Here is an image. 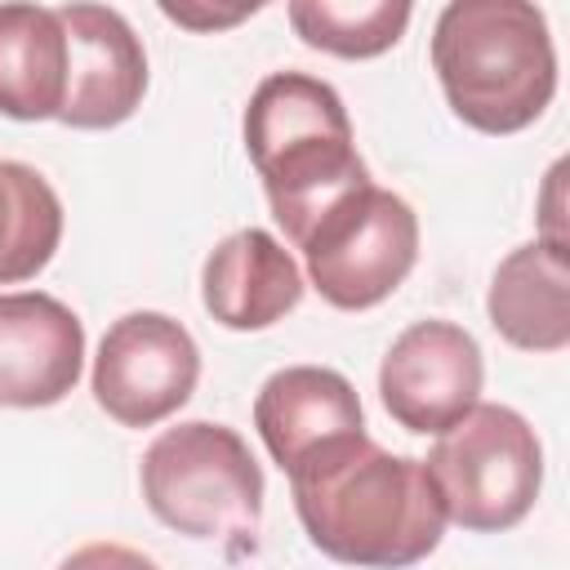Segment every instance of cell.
<instances>
[{"label": "cell", "instance_id": "obj_1", "mask_svg": "<svg viewBox=\"0 0 570 570\" xmlns=\"http://www.w3.org/2000/svg\"><path fill=\"white\" fill-rule=\"evenodd\" d=\"M285 476L312 548L338 566L405 570L432 557L445 534V508L423 459L392 454L365 432L325 445Z\"/></svg>", "mask_w": 570, "mask_h": 570}, {"label": "cell", "instance_id": "obj_2", "mask_svg": "<svg viewBox=\"0 0 570 570\" xmlns=\"http://www.w3.org/2000/svg\"><path fill=\"white\" fill-rule=\"evenodd\" d=\"M245 151L263 178L272 218L294 245H303L325 209L370 183L343 98L307 71L258 80L245 107Z\"/></svg>", "mask_w": 570, "mask_h": 570}, {"label": "cell", "instance_id": "obj_3", "mask_svg": "<svg viewBox=\"0 0 570 570\" xmlns=\"http://www.w3.org/2000/svg\"><path fill=\"white\" fill-rule=\"evenodd\" d=\"M432 71L463 125L521 134L557 94L543 9L525 0H450L432 27Z\"/></svg>", "mask_w": 570, "mask_h": 570}, {"label": "cell", "instance_id": "obj_4", "mask_svg": "<svg viewBox=\"0 0 570 570\" xmlns=\"http://www.w3.org/2000/svg\"><path fill=\"white\" fill-rule=\"evenodd\" d=\"M142 499L178 534L254 548L263 521V468L227 423L191 419L165 428L142 454Z\"/></svg>", "mask_w": 570, "mask_h": 570}, {"label": "cell", "instance_id": "obj_5", "mask_svg": "<svg viewBox=\"0 0 570 570\" xmlns=\"http://www.w3.org/2000/svg\"><path fill=\"white\" fill-rule=\"evenodd\" d=\"M445 521L499 534L525 521L543 485V445L512 405L476 401L423 459Z\"/></svg>", "mask_w": 570, "mask_h": 570}, {"label": "cell", "instance_id": "obj_6", "mask_svg": "<svg viewBox=\"0 0 570 570\" xmlns=\"http://www.w3.org/2000/svg\"><path fill=\"white\" fill-rule=\"evenodd\" d=\"M307 281L338 312L383 303L419 258V218L387 187H356L303 236Z\"/></svg>", "mask_w": 570, "mask_h": 570}, {"label": "cell", "instance_id": "obj_7", "mask_svg": "<svg viewBox=\"0 0 570 570\" xmlns=\"http://www.w3.org/2000/svg\"><path fill=\"white\" fill-rule=\"evenodd\" d=\"M200 379L196 338L165 312H129L107 325L94 356V401L120 428H151L183 410Z\"/></svg>", "mask_w": 570, "mask_h": 570}, {"label": "cell", "instance_id": "obj_8", "mask_svg": "<svg viewBox=\"0 0 570 570\" xmlns=\"http://www.w3.org/2000/svg\"><path fill=\"white\" fill-rule=\"evenodd\" d=\"M481 379V347L463 325L414 321L392 338L379 365V396L405 432L441 436L476 405Z\"/></svg>", "mask_w": 570, "mask_h": 570}, {"label": "cell", "instance_id": "obj_9", "mask_svg": "<svg viewBox=\"0 0 570 570\" xmlns=\"http://www.w3.org/2000/svg\"><path fill=\"white\" fill-rule=\"evenodd\" d=\"M67 98L58 120L71 129H116L147 94V53L134 27L107 4H62Z\"/></svg>", "mask_w": 570, "mask_h": 570}, {"label": "cell", "instance_id": "obj_10", "mask_svg": "<svg viewBox=\"0 0 570 570\" xmlns=\"http://www.w3.org/2000/svg\"><path fill=\"white\" fill-rule=\"evenodd\" d=\"M85 370L80 316L40 289L0 294V405H58Z\"/></svg>", "mask_w": 570, "mask_h": 570}, {"label": "cell", "instance_id": "obj_11", "mask_svg": "<svg viewBox=\"0 0 570 570\" xmlns=\"http://www.w3.org/2000/svg\"><path fill=\"white\" fill-rule=\"evenodd\" d=\"M254 428L281 472L321 454L334 441L361 436L365 414L356 387L325 365H285L254 396Z\"/></svg>", "mask_w": 570, "mask_h": 570}, {"label": "cell", "instance_id": "obj_12", "mask_svg": "<svg viewBox=\"0 0 570 570\" xmlns=\"http://www.w3.org/2000/svg\"><path fill=\"white\" fill-rule=\"evenodd\" d=\"M303 298V272L289 249L263 232L240 227L214 245L200 272V303L223 330H267Z\"/></svg>", "mask_w": 570, "mask_h": 570}, {"label": "cell", "instance_id": "obj_13", "mask_svg": "<svg viewBox=\"0 0 570 570\" xmlns=\"http://www.w3.org/2000/svg\"><path fill=\"white\" fill-rule=\"evenodd\" d=\"M490 325L521 352H561L570 343V254L543 240L517 245L485 294Z\"/></svg>", "mask_w": 570, "mask_h": 570}, {"label": "cell", "instance_id": "obj_14", "mask_svg": "<svg viewBox=\"0 0 570 570\" xmlns=\"http://www.w3.org/2000/svg\"><path fill=\"white\" fill-rule=\"evenodd\" d=\"M67 98V31L49 4H0V116L58 120Z\"/></svg>", "mask_w": 570, "mask_h": 570}, {"label": "cell", "instance_id": "obj_15", "mask_svg": "<svg viewBox=\"0 0 570 570\" xmlns=\"http://www.w3.org/2000/svg\"><path fill=\"white\" fill-rule=\"evenodd\" d=\"M62 245V200L22 160H0V285L40 276Z\"/></svg>", "mask_w": 570, "mask_h": 570}, {"label": "cell", "instance_id": "obj_16", "mask_svg": "<svg viewBox=\"0 0 570 570\" xmlns=\"http://www.w3.org/2000/svg\"><path fill=\"white\" fill-rule=\"evenodd\" d=\"M405 0H294L289 27L303 45L334 58H379L410 27Z\"/></svg>", "mask_w": 570, "mask_h": 570}, {"label": "cell", "instance_id": "obj_17", "mask_svg": "<svg viewBox=\"0 0 570 570\" xmlns=\"http://www.w3.org/2000/svg\"><path fill=\"white\" fill-rule=\"evenodd\" d=\"M58 570H160V566L129 543H85L71 557H62Z\"/></svg>", "mask_w": 570, "mask_h": 570}, {"label": "cell", "instance_id": "obj_18", "mask_svg": "<svg viewBox=\"0 0 570 570\" xmlns=\"http://www.w3.org/2000/svg\"><path fill=\"white\" fill-rule=\"evenodd\" d=\"M165 18H174L178 27H191V31H218V27H236L240 18L258 13V4H236V9H209V4H174L165 0L160 4Z\"/></svg>", "mask_w": 570, "mask_h": 570}]
</instances>
